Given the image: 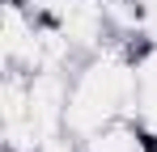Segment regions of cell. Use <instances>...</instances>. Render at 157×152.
<instances>
[{"label": "cell", "mask_w": 157, "mask_h": 152, "mask_svg": "<svg viewBox=\"0 0 157 152\" xmlns=\"http://www.w3.org/2000/svg\"><path fill=\"white\" fill-rule=\"evenodd\" d=\"M81 144H85V152H157L136 118H115V123L98 127L94 135H85Z\"/></svg>", "instance_id": "obj_1"}, {"label": "cell", "mask_w": 157, "mask_h": 152, "mask_svg": "<svg viewBox=\"0 0 157 152\" xmlns=\"http://www.w3.org/2000/svg\"><path fill=\"white\" fill-rule=\"evenodd\" d=\"M38 152H85V144H81V135H72V131H55V135H47L38 144Z\"/></svg>", "instance_id": "obj_2"}]
</instances>
